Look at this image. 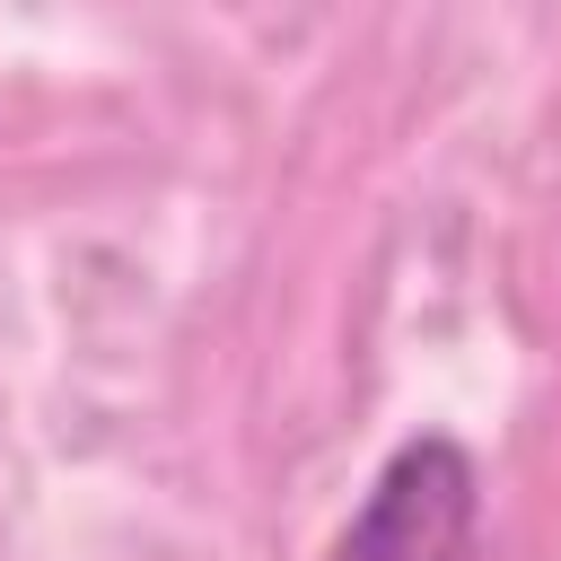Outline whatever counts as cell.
<instances>
[{
	"mask_svg": "<svg viewBox=\"0 0 561 561\" xmlns=\"http://www.w3.org/2000/svg\"><path fill=\"white\" fill-rule=\"evenodd\" d=\"M473 535H482V473L447 430H421L377 465L359 517L333 535L324 561H473Z\"/></svg>",
	"mask_w": 561,
	"mask_h": 561,
	"instance_id": "obj_1",
	"label": "cell"
}]
</instances>
